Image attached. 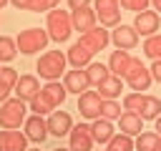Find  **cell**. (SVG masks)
<instances>
[{"label": "cell", "mask_w": 161, "mask_h": 151, "mask_svg": "<svg viewBox=\"0 0 161 151\" xmlns=\"http://www.w3.org/2000/svg\"><path fill=\"white\" fill-rule=\"evenodd\" d=\"M111 40H113V45H116L118 50H131V48L138 45V30H136L133 25H123V23H121V25L113 28Z\"/></svg>", "instance_id": "obj_7"}, {"label": "cell", "mask_w": 161, "mask_h": 151, "mask_svg": "<svg viewBox=\"0 0 161 151\" xmlns=\"http://www.w3.org/2000/svg\"><path fill=\"white\" fill-rule=\"evenodd\" d=\"M53 151H70V148H63V146H58V148H53Z\"/></svg>", "instance_id": "obj_42"}, {"label": "cell", "mask_w": 161, "mask_h": 151, "mask_svg": "<svg viewBox=\"0 0 161 151\" xmlns=\"http://www.w3.org/2000/svg\"><path fill=\"white\" fill-rule=\"evenodd\" d=\"M143 101H146V96L143 93H126L123 96V108L126 111H133V113H141L143 111Z\"/></svg>", "instance_id": "obj_30"}, {"label": "cell", "mask_w": 161, "mask_h": 151, "mask_svg": "<svg viewBox=\"0 0 161 151\" xmlns=\"http://www.w3.org/2000/svg\"><path fill=\"white\" fill-rule=\"evenodd\" d=\"M60 0H33V5H30V13H43V10H55V5H58Z\"/></svg>", "instance_id": "obj_34"}, {"label": "cell", "mask_w": 161, "mask_h": 151, "mask_svg": "<svg viewBox=\"0 0 161 151\" xmlns=\"http://www.w3.org/2000/svg\"><path fill=\"white\" fill-rule=\"evenodd\" d=\"M131 58H133V55H128V50H113L111 58H108V70H111V76L123 78L126 70H128V65H131Z\"/></svg>", "instance_id": "obj_22"}, {"label": "cell", "mask_w": 161, "mask_h": 151, "mask_svg": "<svg viewBox=\"0 0 161 151\" xmlns=\"http://www.w3.org/2000/svg\"><path fill=\"white\" fill-rule=\"evenodd\" d=\"M63 86H65L68 93H78L80 96V93H86L91 88V78H88V73L83 68H73V70H68L63 76Z\"/></svg>", "instance_id": "obj_9"}, {"label": "cell", "mask_w": 161, "mask_h": 151, "mask_svg": "<svg viewBox=\"0 0 161 151\" xmlns=\"http://www.w3.org/2000/svg\"><path fill=\"white\" fill-rule=\"evenodd\" d=\"M70 138V151H91L93 148V133L88 123H78L73 126V131L68 133Z\"/></svg>", "instance_id": "obj_10"}, {"label": "cell", "mask_w": 161, "mask_h": 151, "mask_svg": "<svg viewBox=\"0 0 161 151\" xmlns=\"http://www.w3.org/2000/svg\"><path fill=\"white\" fill-rule=\"evenodd\" d=\"M70 30H73L70 13H65V10H50L48 13V35H50V40L63 43V40H68Z\"/></svg>", "instance_id": "obj_3"}, {"label": "cell", "mask_w": 161, "mask_h": 151, "mask_svg": "<svg viewBox=\"0 0 161 151\" xmlns=\"http://www.w3.org/2000/svg\"><path fill=\"white\" fill-rule=\"evenodd\" d=\"M91 58H93V50H88L80 40L68 48V63H70L73 68H88V65L93 63Z\"/></svg>", "instance_id": "obj_19"}, {"label": "cell", "mask_w": 161, "mask_h": 151, "mask_svg": "<svg viewBox=\"0 0 161 151\" xmlns=\"http://www.w3.org/2000/svg\"><path fill=\"white\" fill-rule=\"evenodd\" d=\"M151 3H153V8H156V13H158V10H161V0H151Z\"/></svg>", "instance_id": "obj_41"}, {"label": "cell", "mask_w": 161, "mask_h": 151, "mask_svg": "<svg viewBox=\"0 0 161 151\" xmlns=\"http://www.w3.org/2000/svg\"><path fill=\"white\" fill-rule=\"evenodd\" d=\"M30 111H35L38 116H45V113H53L55 108H50V103H48V101H45V98L38 93V96L30 101Z\"/></svg>", "instance_id": "obj_32"}, {"label": "cell", "mask_w": 161, "mask_h": 151, "mask_svg": "<svg viewBox=\"0 0 161 151\" xmlns=\"http://www.w3.org/2000/svg\"><path fill=\"white\" fill-rule=\"evenodd\" d=\"M65 63H68V55H63L60 50H45L38 63H35V70L45 78V81H58L60 73L65 70Z\"/></svg>", "instance_id": "obj_1"}, {"label": "cell", "mask_w": 161, "mask_h": 151, "mask_svg": "<svg viewBox=\"0 0 161 151\" xmlns=\"http://www.w3.org/2000/svg\"><path fill=\"white\" fill-rule=\"evenodd\" d=\"M148 70H151V78H156V81L161 83V60H153V65H151Z\"/></svg>", "instance_id": "obj_36"}, {"label": "cell", "mask_w": 161, "mask_h": 151, "mask_svg": "<svg viewBox=\"0 0 161 151\" xmlns=\"http://www.w3.org/2000/svg\"><path fill=\"white\" fill-rule=\"evenodd\" d=\"M108 40H111V35H108V30H106L103 25H96L93 30H88V33L80 35V43H83L88 50H93V53L103 50V48L108 45Z\"/></svg>", "instance_id": "obj_15"}, {"label": "cell", "mask_w": 161, "mask_h": 151, "mask_svg": "<svg viewBox=\"0 0 161 151\" xmlns=\"http://www.w3.org/2000/svg\"><path fill=\"white\" fill-rule=\"evenodd\" d=\"M10 91H13V88H10L8 83H3V81H0V103H5V101H8V96H10Z\"/></svg>", "instance_id": "obj_37"}, {"label": "cell", "mask_w": 161, "mask_h": 151, "mask_svg": "<svg viewBox=\"0 0 161 151\" xmlns=\"http://www.w3.org/2000/svg\"><path fill=\"white\" fill-rule=\"evenodd\" d=\"M106 148H111V151H133L136 148V141L131 136H126V133H116Z\"/></svg>", "instance_id": "obj_27"}, {"label": "cell", "mask_w": 161, "mask_h": 151, "mask_svg": "<svg viewBox=\"0 0 161 151\" xmlns=\"http://www.w3.org/2000/svg\"><path fill=\"white\" fill-rule=\"evenodd\" d=\"M121 3L118 0H96V15L103 28H116L121 25Z\"/></svg>", "instance_id": "obj_6"}, {"label": "cell", "mask_w": 161, "mask_h": 151, "mask_svg": "<svg viewBox=\"0 0 161 151\" xmlns=\"http://www.w3.org/2000/svg\"><path fill=\"white\" fill-rule=\"evenodd\" d=\"M18 10H30V5H33V0H10Z\"/></svg>", "instance_id": "obj_38"}, {"label": "cell", "mask_w": 161, "mask_h": 151, "mask_svg": "<svg viewBox=\"0 0 161 151\" xmlns=\"http://www.w3.org/2000/svg\"><path fill=\"white\" fill-rule=\"evenodd\" d=\"M123 81H126V83L131 86V91H136V93L148 91V86H151V70L141 63V58H131V65H128Z\"/></svg>", "instance_id": "obj_5"}, {"label": "cell", "mask_w": 161, "mask_h": 151, "mask_svg": "<svg viewBox=\"0 0 161 151\" xmlns=\"http://www.w3.org/2000/svg\"><path fill=\"white\" fill-rule=\"evenodd\" d=\"M20 123H25V101L8 98L0 106V126L3 128H18Z\"/></svg>", "instance_id": "obj_4"}, {"label": "cell", "mask_w": 161, "mask_h": 151, "mask_svg": "<svg viewBox=\"0 0 161 151\" xmlns=\"http://www.w3.org/2000/svg\"><path fill=\"white\" fill-rule=\"evenodd\" d=\"M158 25H161V18H158L156 10H143V13H138L136 20H133V28H136L141 35H148V38L156 35Z\"/></svg>", "instance_id": "obj_14"}, {"label": "cell", "mask_w": 161, "mask_h": 151, "mask_svg": "<svg viewBox=\"0 0 161 151\" xmlns=\"http://www.w3.org/2000/svg\"><path fill=\"white\" fill-rule=\"evenodd\" d=\"M48 40H50L48 30H40V28H25V30H20V33H18V38H15L18 50H20V53H25V55L43 50V48L48 45Z\"/></svg>", "instance_id": "obj_2"}, {"label": "cell", "mask_w": 161, "mask_h": 151, "mask_svg": "<svg viewBox=\"0 0 161 151\" xmlns=\"http://www.w3.org/2000/svg\"><path fill=\"white\" fill-rule=\"evenodd\" d=\"M65 86H60L58 81H48L45 86H43V91H40V96L50 103V108H58L63 101H65Z\"/></svg>", "instance_id": "obj_23"}, {"label": "cell", "mask_w": 161, "mask_h": 151, "mask_svg": "<svg viewBox=\"0 0 161 151\" xmlns=\"http://www.w3.org/2000/svg\"><path fill=\"white\" fill-rule=\"evenodd\" d=\"M156 151H161V138H158V143H156Z\"/></svg>", "instance_id": "obj_44"}, {"label": "cell", "mask_w": 161, "mask_h": 151, "mask_svg": "<svg viewBox=\"0 0 161 151\" xmlns=\"http://www.w3.org/2000/svg\"><path fill=\"white\" fill-rule=\"evenodd\" d=\"M86 73H88V78H91V86H98V83H103V81L111 76L108 65H103V63H91V65L86 68Z\"/></svg>", "instance_id": "obj_25"}, {"label": "cell", "mask_w": 161, "mask_h": 151, "mask_svg": "<svg viewBox=\"0 0 161 151\" xmlns=\"http://www.w3.org/2000/svg\"><path fill=\"white\" fill-rule=\"evenodd\" d=\"M96 88H98V96H101L103 101H116V98L121 96V91H123V78L108 76V78H106L103 83H98Z\"/></svg>", "instance_id": "obj_20"}, {"label": "cell", "mask_w": 161, "mask_h": 151, "mask_svg": "<svg viewBox=\"0 0 161 151\" xmlns=\"http://www.w3.org/2000/svg\"><path fill=\"white\" fill-rule=\"evenodd\" d=\"M25 136L33 143H43L48 138V121H43V116L33 113L30 118H25Z\"/></svg>", "instance_id": "obj_17"}, {"label": "cell", "mask_w": 161, "mask_h": 151, "mask_svg": "<svg viewBox=\"0 0 161 151\" xmlns=\"http://www.w3.org/2000/svg\"><path fill=\"white\" fill-rule=\"evenodd\" d=\"M143 121H151V118H158L161 116V101L156 98V96H146V101H143V111L138 113Z\"/></svg>", "instance_id": "obj_24"}, {"label": "cell", "mask_w": 161, "mask_h": 151, "mask_svg": "<svg viewBox=\"0 0 161 151\" xmlns=\"http://www.w3.org/2000/svg\"><path fill=\"white\" fill-rule=\"evenodd\" d=\"M70 20H73V30H83V33H88V30H93L96 28V20H98V15H96V8H78V10H73L70 13Z\"/></svg>", "instance_id": "obj_13"}, {"label": "cell", "mask_w": 161, "mask_h": 151, "mask_svg": "<svg viewBox=\"0 0 161 151\" xmlns=\"http://www.w3.org/2000/svg\"><path fill=\"white\" fill-rule=\"evenodd\" d=\"M158 133L156 131H143L138 138H136V151H156V143H158Z\"/></svg>", "instance_id": "obj_26"}, {"label": "cell", "mask_w": 161, "mask_h": 151, "mask_svg": "<svg viewBox=\"0 0 161 151\" xmlns=\"http://www.w3.org/2000/svg\"><path fill=\"white\" fill-rule=\"evenodd\" d=\"M118 3H121V8L133 10V13L138 15V13H143V10L148 8V3H151V0H118Z\"/></svg>", "instance_id": "obj_33"}, {"label": "cell", "mask_w": 161, "mask_h": 151, "mask_svg": "<svg viewBox=\"0 0 161 151\" xmlns=\"http://www.w3.org/2000/svg\"><path fill=\"white\" fill-rule=\"evenodd\" d=\"M101 103H103V98L98 96V91H86L78 96V111L83 118H91V121L101 118Z\"/></svg>", "instance_id": "obj_8"}, {"label": "cell", "mask_w": 161, "mask_h": 151, "mask_svg": "<svg viewBox=\"0 0 161 151\" xmlns=\"http://www.w3.org/2000/svg\"><path fill=\"white\" fill-rule=\"evenodd\" d=\"M118 128H121V133H126V136H141V131H143V118L138 116V113H133V111H123L121 113V118H118Z\"/></svg>", "instance_id": "obj_18"}, {"label": "cell", "mask_w": 161, "mask_h": 151, "mask_svg": "<svg viewBox=\"0 0 161 151\" xmlns=\"http://www.w3.org/2000/svg\"><path fill=\"white\" fill-rule=\"evenodd\" d=\"M156 133H158V136H161V116H158V118H156Z\"/></svg>", "instance_id": "obj_40"}, {"label": "cell", "mask_w": 161, "mask_h": 151, "mask_svg": "<svg viewBox=\"0 0 161 151\" xmlns=\"http://www.w3.org/2000/svg\"><path fill=\"white\" fill-rule=\"evenodd\" d=\"M13 91H15V98H20V101H28V103H30V101L43 91V88H40V83H38V78H35V76H20Z\"/></svg>", "instance_id": "obj_16"}, {"label": "cell", "mask_w": 161, "mask_h": 151, "mask_svg": "<svg viewBox=\"0 0 161 151\" xmlns=\"http://www.w3.org/2000/svg\"><path fill=\"white\" fill-rule=\"evenodd\" d=\"M91 133H93V141L96 143H111V138L116 136V131H113V123L108 121V118H96L93 123H91Z\"/></svg>", "instance_id": "obj_21"}, {"label": "cell", "mask_w": 161, "mask_h": 151, "mask_svg": "<svg viewBox=\"0 0 161 151\" xmlns=\"http://www.w3.org/2000/svg\"><path fill=\"white\" fill-rule=\"evenodd\" d=\"M68 5H70V10H78V8H88L91 0H68Z\"/></svg>", "instance_id": "obj_39"}, {"label": "cell", "mask_w": 161, "mask_h": 151, "mask_svg": "<svg viewBox=\"0 0 161 151\" xmlns=\"http://www.w3.org/2000/svg\"><path fill=\"white\" fill-rule=\"evenodd\" d=\"M15 53H18V43H15V38H8V35H0V60H13L15 58Z\"/></svg>", "instance_id": "obj_28"}, {"label": "cell", "mask_w": 161, "mask_h": 151, "mask_svg": "<svg viewBox=\"0 0 161 151\" xmlns=\"http://www.w3.org/2000/svg\"><path fill=\"white\" fill-rule=\"evenodd\" d=\"M8 3H10V0H0V8H5V5H8Z\"/></svg>", "instance_id": "obj_43"}, {"label": "cell", "mask_w": 161, "mask_h": 151, "mask_svg": "<svg viewBox=\"0 0 161 151\" xmlns=\"http://www.w3.org/2000/svg\"><path fill=\"white\" fill-rule=\"evenodd\" d=\"M18 78H20V76H18V70H15V68H0V81H3V83H8L10 88H15Z\"/></svg>", "instance_id": "obj_35"}, {"label": "cell", "mask_w": 161, "mask_h": 151, "mask_svg": "<svg viewBox=\"0 0 161 151\" xmlns=\"http://www.w3.org/2000/svg\"><path fill=\"white\" fill-rule=\"evenodd\" d=\"M0 151H28V136L15 128L0 131Z\"/></svg>", "instance_id": "obj_11"}, {"label": "cell", "mask_w": 161, "mask_h": 151, "mask_svg": "<svg viewBox=\"0 0 161 151\" xmlns=\"http://www.w3.org/2000/svg\"><path fill=\"white\" fill-rule=\"evenodd\" d=\"M101 118L118 121V118H121V106H118L116 101H103V103H101Z\"/></svg>", "instance_id": "obj_31"}, {"label": "cell", "mask_w": 161, "mask_h": 151, "mask_svg": "<svg viewBox=\"0 0 161 151\" xmlns=\"http://www.w3.org/2000/svg\"><path fill=\"white\" fill-rule=\"evenodd\" d=\"M143 53H146L151 60H161V33L146 38V43H143Z\"/></svg>", "instance_id": "obj_29"}, {"label": "cell", "mask_w": 161, "mask_h": 151, "mask_svg": "<svg viewBox=\"0 0 161 151\" xmlns=\"http://www.w3.org/2000/svg\"><path fill=\"white\" fill-rule=\"evenodd\" d=\"M28 151H40V148H28Z\"/></svg>", "instance_id": "obj_45"}, {"label": "cell", "mask_w": 161, "mask_h": 151, "mask_svg": "<svg viewBox=\"0 0 161 151\" xmlns=\"http://www.w3.org/2000/svg\"><path fill=\"white\" fill-rule=\"evenodd\" d=\"M70 131H73V118L68 111H53L48 116V133L60 138V136H68Z\"/></svg>", "instance_id": "obj_12"}]
</instances>
